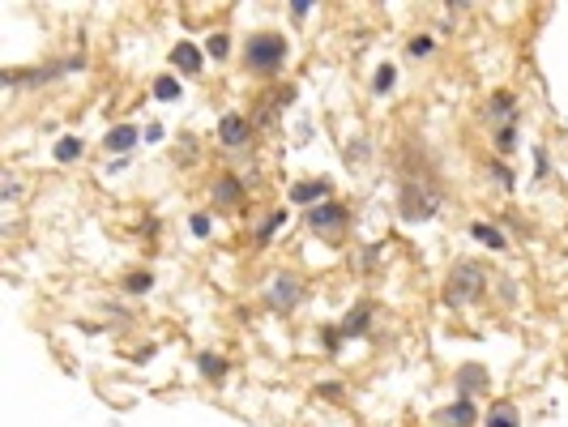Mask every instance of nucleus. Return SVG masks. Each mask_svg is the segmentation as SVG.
I'll return each instance as SVG.
<instances>
[{
  "label": "nucleus",
  "mask_w": 568,
  "mask_h": 427,
  "mask_svg": "<svg viewBox=\"0 0 568 427\" xmlns=\"http://www.w3.org/2000/svg\"><path fill=\"white\" fill-rule=\"evenodd\" d=\"M244 60H248L253 73L274 77V73L282 69V60H286V39L274 35V30H261V35H253V39L244 43Z\"/></svg>",
  "instance_id": "obj_1"
},
{
  "label": "nucleus",
  "mask_w": 568,
  "mask_h": 427,
  "mask_svg": "<svg viewBox=\"0 0 568 427\" xmlns=\"http://www.w3.org/2000/svg\"><path fill=\"white\" fill-rule=\"evenodd\" d=\"M483 282H487L483 265H475V261L453 265V274H448V282H444V303H448V308H466L470 299L483 295Z\"/></svg>",
  "instance_id": "obj_2"
},
{
  "label": "nucleus",
  "mask_w": 568,
  "mask_h": 427,
  "mask_svg": "<svg viewBox=\"0 0 568 427\" xmlns=\"http://www.w3.org/2000/svg\"><path fill=\"white\" fill-rule=\"evenodd\" d=\"M436 209H440V188H436V184H427V180H410V184L402 188L398 214H402L406 223H423V218H431Z\"/></svg>",
  "instance_id": "obj_3"
},
{
  "label": "nucleus",
  "mask_w": 568,
  "mask_h": 427,
  "mask_svg": "<svg viewBox=\"0 0 568 427\" xmlns=\"http://www.w3.org/2000/svg\"><path fill=\"white\" fill-rule=\"evenodd\" d=\"M265 299H269V308H274V312H291V308L303 299V286H299V278H295V274H278Z\"/></svg>",
  "instance_id": "obj_4"
},
{
  "label": "nucleus",
  "mask_w": 568,
  "mask_h": 427,
  "mask_svg": "<svg viewBox=\"0 0 568 427\" xmlns=\"http://www.w3.org/2000/svg\"><path fill=\"white\" fill-rule=\"evenodd\" d=\"M347 223V209L337 205V201H325V205H316V209H308V227L312 231H333V227H342Z\"/></svg>",
  "instance_id": "obj_5"
},
{
  "label": "nucleus",
  "mask_w": 568,
  "mask_h": 427,
  "mask_svg": "<svg viewBox=\"0 0 568 427\" xmlns=\"http://www.w3.org/2000/svg\"><path fill=\"white\" fill-rule=\"evenodd\" d=\"M436 423H440V427H470V423H475V402L462 397V402L444 406V410L436 414Z\"/></svg>",
  "instance_id": "obj_6"
},
{
  "label": "nucleus",
  "mask_w": 568,
  "mask_h": 427,
  "mask_svg": "<svg viewBox=\"0 0 568 427\" xmlns=\"http://www.w3.org/2000/svg\"><path fill=\"white\" fill-rule=\"evenodd\" d=\"M218 137H222V146H244L248 141V120L244 116H222L218 120Z\"/></svg>",
  "instance_id": "obj_7"
},
{
  "label": "nucleus",
  "mask_w": 568,
  "mask_h": 427,
  "mask_svg": "<svg viewBox=\"0 0 568 427\" xmlns=\"http://www.w3.org/2000/svg\"><path fill=\"white\" fill-rule=\"evenodd\" d=\"M133 146H137V124H116V129L103 137V150H111V154H124Z\"/></svg>",
  "instance_id": "obj_8"
},
{
  "label": "nucleus",
  "mask_w": 568,
  "mask_h": 427,
  "mask_svg": "<svg viewBox=\"0 0 568 427\" xmlns=\"http://www.w3.org/2000/svg\"><path fill=\"white\" fill-rule=\"evenodd\" d=\"M320 197H329V184H325V180H312V184H295V188H291V201H295V205H312V209H316V205H325Z\"/></svg>",
  "instance_id": "obj_9"
},
{
  "label": "nucleus",
  "mask_w": 568,
  "mask_h": 427,
  "mask_svg": "<svg viewBox=\"0 0 568 427\" xmlns=\"http://www.w3.org/2000/svg\"><path fill=\"white\" fill-rule=\"evenodd\" d=\"M201 60H205V56H201L192 43H175V47H171V64H175L180 73H201Z\"/></svg>",
  "instance_id": "obj_10"
},
{
  "label": "nucleus",
  "mask_w": 568,
  "mask_h": 427,
  "mask_svg": "<svg viewBox=\"0 0 568 427\" xmlns=\"http://www.w3.org/2000/svg\"><path fill=\"white\" fill-rule=\"evenodd\" d=\"M458 389H462V397H470L475 389L483 393V389H487V372H483V368H475V363H470V368H462V372H458Z\"/></svg>",
  "instance_id": "obj_11"
},
{
  "label": "nucleus",
  "mask_w": 568,
  "mask_h": 427,
  "mask_svg": "<svg viewBox=\"0 0 568 427\" xmlns=\"http://www.w3.org/2000/svg\"><path fill=\"white\" fill-rule=\"evenodd\" d=\"M487 427H521V414H517V406H509V402H496V406L487 410Z\"/></svg>",
  "instance_id": "obj_12"
},
{
  "label": "nucleus",
  "mask_w": 568,
  "mask_h": 427,
  "mask_svg": "<svg viewBox=\"0 0 568 427\" xmlns=\"http://www.w3.org/2000/svg\"><path fill=\"white\" fill-rule=\"evenodd\" d=\"M470 235H475L479 244L496 248V252H504V248H509V240H504V235H500V231H496L492 223H470Z\"/></svg>",
  "instance_id": "obj_13"
},
{
  "label": "nucleus",
  "mask_w": 568,
  "mask_h": 427,
  "mask_svg": "<svg viewBox=\"0 0 568 427\" xmlns=\"http://www.w3.org/2000/svg\"><path fill=\"white\" fill-rule=\"evenodd\" d=\"M368 316H372V312H368V303H359V308H355V312L342 320V329H337V334H347V338H359V334H368Z\"/></svg>",
  "instance_id": "obj_14"
},
{
  "label": "nucleus",
  "mask_w": 568,
  "mask_h": 427,
  "mask_svg": "<svg viewBox=\"0 0 568 427\" xmlns=\"http://www.w3.org/2000/svg\"><path fill=\"white\" fill-rule=\"evenodd\" d=\"M197 368H201L205 380H222V376H226V359H218V355H201Z\"/></svg>",
  "instance_id": "obj_15"
},
{
  "label": "nucleus",
  "mask_w": 568,
  "mask_h": 427,
  "mask_svg": "<svg viewBox=\"0 0 568 427\" xmlns=\"http://www.w3.org/2000/svg\"><path fill=\"white\" fill-rule=\"evenodd\" d=\"M240 192H244V188H240L236 175H222V180L214 184V197H218V201H240Z\"/></svg>",
  "instance_id": "obj_16"
},
{
  "label": "nucleus",
  "mask_w": 568,
  "mask_h": 427,
  "mask_svg": "<svg viewBox=\"0 0 568 427\" xmlns=\"http://www.w3.org/2000/svg\"><path fill=\"white\" fill-rule=\"evenodd\" d=\"M393 81H398V69H393V64H381V69H376V77H372V90H376V94H389V90H393Z\"/></svg>",
  "instance_id": "obj_17"
},
{
  "label": "nucleus",
  "mask_w": 568,
  "mask_h": 427,
  "mask_svg": "<svg viewBox=\"0 0 568 427\" xmlns=\"http://www.w3.org/2000/svg\"><path fill=\"white\" fill-rule=\"evenodd\" d=\"M180 94H184V90H180V81H175V77H158V81H154V98H163V103H175Z\"/></svg>",
  "instance_id": "obj_18"
},
{
  "label": "nucleus",
  "mask_w": 568,
  "mask_h": 427,
  "mask_svg": "<svg viewBox=\"0 0 568 427\" xmlns=\"http://www.w3.org/2000/svg\"><path fill=\"white\" fill-rule=\"evenodd\" d=\"M77 154H81V141L77 137H60L56 141V163H73Z\"/></svg>",
  "instance_id": "obj_19"
},
{
  "label": "nucleus",
  "mask_w": 568,
  "mask_h": 427,
  "mask_svg": "<svg viewBox=\"0 0 568 427\" xmlns=\"http://www.w3.org/2000/svg\"><path fill=\"white\" fill-rule=\"evenodd\" d=\"M487 112H492L496 120H504V116H513V94H504V90H500V94L492 98V107H487Z\"/></svg>",
  "instance_id": "obj_20"
},
{
  "label": "nucleus",
  "mask_w": 568,
  "mask_h": 427,
  "mask_svg": "<svg viewBox=\"0 0 568 427\" xmlns=\"http://www.w3.org/2000/svg\"><path fill=\"white\" fill-rule=\"evenodd\" d=\"M513 146H517V129H513V120H509V124H500V133H496V150L509 154Z\"/></svg>",
  "instance_id": "obj_21"
},
{
  "label": "nucleus",
  "mask_w": 568,
  "mask_h": 427,
  "mask_svg": "<svg viewBox=\"0 0 568 427\" xmlns=\"http://www.w3.org/2000/svg\"><path fill=\"white\" fill-rule=\"evenodd\" d=\"M150 286H154L150 274H129V278H124V291H129V295H146Z\"/></svg>",
  "instance_id": "obj_22"
},
{
  "label": "nucleus",
  "mask_w": 568,
  "mask_h": 427,
  "mask_svg": "<svg viewBox=\"0 0 568 427\" xmlns=\"http://www.w3.org/2000/svg\"><path fill=\"white\" fill-rule=\"evenodd\" d=\"M282 227V214H269V218L261 223V231H257V244H269L274 240V231Z\"/></svg>",
  "instance_id": "obj_23"
},
{
  "label": "nucleus",
  "mask_w": 568,
  "mask_h": 427,
  "mask_svg": "<svg viewBox=\"0 0 568 427\" xmlns=\"http://www.w3.org/2000/svg\"><path fill=\"white\" fill-rule=\"evenodd\" d=\"M226 52H231V39H226V35H214V39H209V56H214V60H226Z\"/></svg>",
  "instance_id": "obj_24"
},
{
  "label": "nucleus",
  "mask_w": 568,
  "mask_h": 427,
  "mask_svg": "<svg viewBox=\"0 0 568 427\" xmlns=\"http://www.w3.org/2000/svg\"><path fill=\"white\" fill-rule=\"evenodd\" d=\"M410 56H431V39H427V35L410 39Z\"/></svg>",
  "instance_id": "obj_25"
},
{
  "label": "nucleus",
  "mask_w": 568,
  "mask_h": 427,
  "mask_svg": "<svg viewBox=\"0 0 568 427\" xmlns=\"http://www.w3.org/2000/svg\"><path fill=\"white\" fill-rule=\"evenodd\" d=\"M192 235H209V218H205V214H192Z\"/></svg>",
  "instance_id": "obj_26"
},
{
  "label": "nucleus",
  "mask_w": 568,
  "mask_h": 427,
  "mask_svg": "<svg viewBox=\"0 0 568 427\" xmlns=\"http://www.w3.org/2000/svg\"><path fill=\"white\" fill-rule=\"evenodd\" d=\"M18 197V180L13 175H5V201H13Z\"/></svg>",
  "instance_id": "obj_27"
},
{
  "label": "nucleus",
  "mask_w": 568,
  "mask_h": 427,
  "mask_svg": "<svg viewBox=\"0 0 568 427\" xmlns=\"http://www.w3.org/2000/svg\"><path fill=\"white\" fill-rule=\"evenodd\" d=\"M146 141H163V124H150L146 129Z\"/></svg>",
  "instance_id": "obj_28"
}]
</instances>
